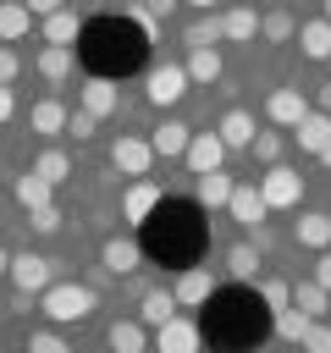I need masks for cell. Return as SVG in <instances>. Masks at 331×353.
Instances as JSON below:
<instances>
[{
  "mask_svg": "<svg viewBox=\"0 0 331 353\" xmlns=\"http://www.w3.org/2000/svg\"><path fill=\"white\" fill-rule=\"evenodd\" d=\"M177 6H182V0H143V11H149V17H166V11H177Z\"/></svg>",
  "mask_w": 331,
  "mask_h": 353,
  "instance_id": "obj_45",
  "label": "cell"
},
{
  "mask_svg": "<svg viewBox=\"0 0 331 353\" xmlns=\"http://www.w3.org/2000/svg\"><path fill=\"white\" fill-rule=\"evenodd\" d=\"M33 72H39L44 83H66V77H72V44H44V50L33 55Z\"/></svg>",
  "mask_w": 331,
  "mask_h": 353,
  "instance_id": "obj_19",
  "label": "cell"
},
{
  "mask_svg": "<svg viewBox=\"0 0 331 353\" xmlns=\"http://www.w3.org/2000/svg\"><path fill=\"white\" fill-rule=\"evenodd\" d=\"M325 22H331V0H325Z\"/></svg>",
  "mask_w": 331,
  "mask_h": 353,
  "instance_id": "obj_50",
  "label": "cell"
},
{
  "mask_svg": "<svg viewBox=\"0 0 331 353\" xmlns=\"http://www.w3.org/2000/svg\"><path fill=\"white\" fill-rule=\"evenodd\" d=\"M28 353H72L61 331H28Z\"/></svg>",
  "mask_w": 331,
  "mask_h": 353,
  "instance_id": "obj_39",
  "label": "cell"
},
{
  "mask_svg": "<svg viewBox=\"0 0 331 353\" xmlns=\"http://www.w3.org/2000/svg\"><path fill=\"white\" fill-rule=\"evenodd\" d=\"M77 110H88V116H110V110H121V94H116V83H105V77H88V83L77 88Z\"/></svg>",
  "mask_w": 331,
  "mask_h": 353,
  "instance_id": "obj_15",
  "label": "cell"
},
{
  "mask_svg": "<svg viewBox=\"0 0 331 353\" xmlns=\"http://www.w3.org/2000/svg\"><path fill=\"white\" fill-rule=\"evenodd\" d=\"M298 50L309 55V61H331V22L320 17V22H303L298 28Z\"/></svg>",
  "mask_w": 331,
  "mask_h": 353,
  "instance_id": "obj_26",
  "label": "cell"
},
{
  "mask_svg": "<svg viewBox=\"0 0 331 353\" xmlns=\"http://www.w3.org/2000/svg\"><path fill=\"white\" fill-rule=\"evenodd\" d=\"M182 160H188V171H193V176H204V171H221V160H226V143H221L215 132H193Z\"/></svg>",
  "mask_w": 331,
  "mask_h": 353,
  "instance_id": "obj_10",
  "label": "cell"
},
{
  "mask_svg": "<svg viewBox=\"0 0 331 353\" xmlns=\"http://www.w3.org/2000/svg\"><path fill=\"white\" fill-rule=\"evenodd\" d=\"M259 298H265V309H270V314H276V309H287V303H292V287H287V281H276V276H270V281H259Z\"/></svg>",
  "mask_w": 331,
  "mask_h": 353,
  "instance_id": "obj_37",
  "label": "cell"
},
{
  "mask_svg": "<svg viewBox=\"0 0 331 353\" xmlns=\"http://www.w3.org/2000/svg\"><path fill=\"white\" fill-rule=\"evenodd\" d=\"M309 110H314V105H309V94H303V88H292V83H281V88H270V94H265V121H270V127H298Z\"/></svg>",
  "mask_w": 331,
  "mask_h": 353,
  "instance_id": "obj_4",
  "label": "cell"
},
{
  "mask_svg": "<svg viewBox=\"0 0 331 353\" xmlns=\"http://www.w3.org/2000/svg\"><path fill=\"white\" fill-rule=\"evenodd\" d=\"M309 325H314V320H309V314H303L298 303L276 309V336H281V342H303V331H309Z\"/></svg>",
  "mask_w": 331,
  "mask_h": 353,
  "instance_id": "obj_32",
  "label": "cell"
},
{
  "mask_svg": "<svg viewBox=\"0 0 331 353\" xmlns=\"http://www.w3.org/2000/svg\"><path fill=\"white\" fill-rule=\"evenodd\" d=\"M232 176L226 171H204V176H193V199L204 204V210H226V199H232Z\"/></svg>",
  "mask_w": 331,
  "mask_h": 353,
  "instance_id": "obj_21",
  "label": "cell"
},
{
  "mask_svg": "<svg viewBox=\"0 0 331 353\" xmlns=\"http://www.w3.org/2000/svg\"><path fill=\"white\" fill-rule=\"evenodd\" d=\"M110 165L121 171V176H149V165H154V149H149V138H138V132H121L116 143H110Z\"/></svg>",
  "mask_w": 331,
  "mask_h": 353,
  "instance_id": "obj_5",
  "label": "cell"
},
{
  "mask_svg": "<svg viewBox=\"0 0 331 353\" xmlns=\"http://www.w3.org/2000/svg\"><path fill=\"white\" fill-rule=\"evenodd\" d=\"M94 127H99V116H88V110H72V121H66V132H77V143H88Z\"/></svg>",
  "mask_w": 331,
  "mask_h": 353,
  "instance_id": "obj_41",
  "label": "cell"
},
{
  "mask_svg": "<svg viewBox=\"0 0 331 353\" xmlns=\"http://www.w3.org/2000/svg\"><path fill=\"white\" fill-rule=\"evenodd\" d=\"M188 138H193V127L171 116V121H160V127L149 132V149H154V160H182V154H188Z\"/></svg>",
  "mask_w": 331,
  "mask_h": 353,
  "instance_id": "obj_9",
  "label": "cell"
},
{
  "mask_svg": "<svg viewBox=\"0 0 331 353\" xmlns=\"http://www.w3.org/2000/svg\"><path fill=\"white\" fill-rule=\"evenodd\" d=\"M221 39L226 44H254L259 39V11L254 6H226L221 11Z\"/></svg>",
  "mask_w": 331,
  "mask_h": 353,
  "instance_id": "obj_12",
  "label": "cell"
},
{
  "mask_svg": "<svg viewBox=\"0 0 331 353\" xmlns=\"http://www.w3.org/2000/svg\"><path fill=\"white\" fill-rule=\"evenodd\" d=\"M320 160H325V165H331V143H325V149H320Z\"/></svg>",
  "mask_w": 331,
  "mask_h": 353,
  "instance_id": "obj_49",
  "label": "cell"
},
{
  "mask_svg": "<svg viewBox=\"0 0 331 353\" xmlns=\"http://www.w3.org/2000/svg\"><path fill=\"white\" fill-rule=\"evenodd\" d=\"M6 270H11V254H6V248H0V276H6Z\"/></svg>",
  "mask_w": 331,
  "mask_h": 353,
  "instance_id": "obj_48",
  "label": "cell"
},
{
  "mask_svg": "<svg viewBox=\"0 0 331 353\" xmlns=\"http://www.w3.org/2000/svg\"><path fill=\"white\" fill-rule=\"evenodd\" d=\"M314 281L331 292V248H320V259H314Z\"/></svg>",
  "mask_w": 331,
  "mask_h": 353,
  "instance_id": "obj_42",
  "label": "cell"
},
{
  "mask_svg": "<svg viewBox=\"0 0 331 353\" xmlns=\"http://www.w3.org/2000/svg\"><path fill=\"white\" fill-rule=\"evenodd\" d=\"M105 342H110V353H149V325H143L138 314H132V320H110Z\"/></svg>",
  "mask_w": 331,
  "mask_h": 353,
  "instance_id": "obj_16",
  "label": "cell"
},
{
  "mask_svg": "<svg viewBox=\"0 0 331 353\" xmlns=\"http://www.w3.org/2000/svg\"><path fill=\"white\" fill-rule=\"evenodd\" d=\"M292 132H298V149H303V154H320V149L331 143V116H325V110H309Z\"/></svg>",
  "mask_w": 331,
  "mask_h": 353,
  "instance_id": "obj_22",
  "label": "cell"
},
{
  "mask_svg": "<svg viewBox=\"0 0 331 353\" xmlns=\"http://www.w3.org/2000/svg\"><path fill=\"white\" fill-rule=\"evenodd\" d=\"M154 204H160V188H154L149 176H138V182L121 193V221H132V226H138V221H149V210H154Z\"/></svg>",
  "mask_w": 331,
  "mask_h": 353,
  "instance_id": "obj_18",
  "label": "cell"
},
{
  "mask_svg": "<svg viewBox=\"0 0 331 353\" xmlns=\"http://www.w3.org/2000/svg\"><path fill=\"white\" fill-rule=\"evenodd\" d=\"M177 309H182V303H177V292H171V287H149V292L138 298V320H143L149 331H160L166 320H177Z\"/></svg>",
  "mask_w": 331,
  "mask_h": 353,
  "instance_id": "obj_13",
  "label": "cell"
},
{
  "mask_svg": "<svg viewBox=\"0 0 331 353\" xmlns=\"http://www.w3.org/2000/svg\"><path fill=\"white\" fill-rule=\"evenodd\" d=\"M28 232H39V237H55V232H61V210H55V204H39V210H28Z\"/></svg>",
  "mask_w": 331,
  "mask_h": 353,
  "instance_id": "obj_36",
  "label": "cell"
},
{
  "mask_svg": "<svg viewBox=\"0 0 331 353\" xmlns=\"http://www.w3.org/2000/svg\"><path fill=\"white\" fill-rule=\"evenodd\" d=\"M182 6H193V11H215V6H226V0H182Z\"/></svg>",
  "mask_w": 331,
  "mask_h": 353,
  "instance_id": "obj_47",
  "label": "cell"
},
{
  "mask_svg": "<svg viewBox=\"0 0 331 353\" xmlns=\"http://www.w3.org/2000/svg\"><path fill=\"white\" fill-rule=\"evenodd\" d=\"M298 243L303 248H331V215L325 210H303L298 215Z\"/></svg>",
  "mask_w": 331,
  "mask_h": 353,
  "instance_id": "obj_25",
  "label": "cell"
},
{
  "mask_svg": "<svg viewBox=\"0 0 331 353\" xmlns=\"http://www.w3.org/2000/svg\"><path fill=\"white\" fill-rule=\"evenodd\" d=\"M298 353H331V325H325V320H314V325L303 331V342H298Z\"/></svg>",
  "mask_w": 331,
  "mask_h": 353,
  "instance_id": "obj_38",
  "label": "cell"
},
{
  "mask_svg": "<svg viewBox=\"0 0 331 353\" xmlns=\"http://www.w3.org/2000/svg\"><path fill=\"white\" fill-rule=\"evenodd\" d=\"M66 121H72V110H66L61 99H39V105L28 110V127H33L39 138H61V132H66Z\"/></svg>",
  "mask_w": 331,
  "mask_h": 353,
  "instance_id": "obj_17",
  "label": "cell"
},
{
  "mask_svg": "<svg viewBox=\"0 0 331 353\" xmlns=\"http://www.w3.org/2000/svg\"><path fill=\"white\" fill-rule=\"evenodd\" d=\"M33 176H44L50 188L66 182V176H72V154H66V149H44V154L33 160Z\"/></svg>",
  "mask_w": 331,
  "mask_h": 353,
  "instance_id": "obj_30",
  "label": "cell"
},
{
  "mask_svg": "<svg viewBox=\"0 0 331 353\" xmlns=\"http://www.w3.org/2000/svg\"><path fill=\"white\" fill-rule=\"evenodd\" d=\"M254 132H259V127H254V116H248V110H226V116L215 121V138H221L226 149H248V143H254Z\"/></svg>",
  "mask_w": 331,
  "mask_h": 353,
  "instance_id": "obj_20",
  "label": "cell"
},
{
  "mask_svg": "<svg viewBox=\"0 0 331 353\" xmlns=\"http://www.w3.org/2000/svg\"><path fill=\"white\" fill-rule=\"evenodd\" d=\"M11 116H17V94L0 83V121H11Z\"/></svg>",
  "mask_w": 331,
  "mask_h": 353,
  "instance_id": "obj_44",
  "label": "cell"
},
{
  "mask_svg": "<svg viewBox=\"0 0 331 353\" xmlns=\"http://www.w3.org/2000/svg\"><path fill=\"white\" fill-rule=\"evenodd\" d=\"M259 265H265V259H259L254 243H232V248H226V276H232V281H259Z\"/></svg>",
  "mask_w": 331,
  "mask_h": 353,
  "instance_id": "obj_23",
  "label": "cell"
},
{
  "mask_svg": "<svg viewBox=\"0 0 331 353\" xmlns=\"http://www.w3.org/2000/svg\"><path fill=\"white\" fill-rule=\"evenodd\" d=\"M28 28H33V11H28L22 0H0V44L28 39Z\"/></svg>",
  "mask_w": 331,
  "mask_h": 353,
  "instance_id": "obj_24",
  "label": "cell"
},
{
  "mask_svg": "<svg viewBox=\"0 0 331 353\" xmlns=\"http://www.w3.org/2000/svg\"><path fill=\"white\" fill-rule=\"evenodd\" d=\"M50 193H55V188H50L44 176H33V171H22V176H17V204H22V210H39V204H55Z\"/></svg>",
  "mask_w": 331,
  "mask_h": 353,
  "instance_id": "obj_31",
  "label": "cell"
},
{
  "mask_svg": "<svg viewBox=\"0 0 331 353\" xmlns=\"http://www.w3.org/2000/svg\"><path fill=\"white\" fill-rule=\"evenodd\" d=\"M292 303H298V309H303L309 320H320V314L331 309V292H325V287H320V281L309 276V281H298V287H292Z\"/></svg>",
  "mask_w": 331,
  "mask_h": 353,
  "instance_id": "obj_28",
  "label": "cell"
},
{
  "mask_svg": "<svg viewBox=\"0 0 331 353\" xmlns=\"http://www.w3.org/2000/svg\"><path fill=\"white\" fill-rule=\"evenodd\" d=\"M259 199H265V210H298V199H303V176H298L292 165H265V176H259Z\"/></svg>",
  "mask_w": 331,
  "mask_h": 353,
  "instance_id": "obj_3",
  "label": "cell"
},
{
  "mask_svg": "<svg viewBox=\"0 0 331 353\" xmlns=\"http://www.w3.org/2000/svg\"><path fill=\"white\" fill-rule=\"evenodd\" d=\"M99 265H105L110 276H132V270L143 265V248H138V237H105V248H99Z\"/></svg>",
  "mask_w": 331,
  "mask_h": 353,
  "instance_id": "obj_11",
  "label": "cell"
},
{
  "mask_svg": "<svg viewBox=\"0 0 331 353\" xmlns=\"http://www.w3.org/2000/svg\"><path fill=\"white\" fill-rule=\"evenodd\" d=\"M154 353H199V325L193 320H166L160 331H154Z\"/></svg>",
  "mask_w": 331,
  "mask_h": 353,
  "instance_id": "obj_14",
  "label": "cell"
},
{
  "mask_svg": "<svg viewBox=\"0 0 331 353\" xmlns=\"http://www.w3.org/2000/svg\"><path fill=\"white\" fill-rule=\"evenodd\" d=\"M17 77H22V55H17V50H11V44H0V83H6V88H11V83H17Z\"/></svg>",
  "mask_w": 331,
  "mask_h": 353,
  "instance_id": "obj_40",
  "label": "cell"
},
{
  "mask_svg": "<svg viewBox=\"0 0 331 353\" xmlns=\"http://www.w3.org/2000/svg\"><path fill=\"white\" fill-rule=\"evenodd\" d=\"M94 303H99V292H94L88 281H50V287L39 292V309H44L50 325H77V320L94 314Z\"/></svg>",
  "mask_w": 331,
  "mask_h": 353,
  "instance_id": "obj_1",
  "label": "cell"
},
{
  "mask_svg": "<svg viewBox=\"0 0 331 353\" xmlns=\"http://www.w3.org/2000/svg\"><path fill=\"white\" fill-rule=\"evenodd\" d=\"M22 6H28V11H33V17H55V11H66V6H61V0H22Z\"/></svg>",
  "mask_w": 331,
  "mask_h": 353,
  "instance_id": "obj_43",
  "label": "cell"
},
{
  "mask_svg": "<svg viewBox=\"0 0 331 353\" xmlns=\"http://www.w3.org/2000/svg\"><path fill=\"white\" fill-rule=\"evenodd\" d=\"M188 83H221V50H188Z\"/></svg>",
  "mask_w": 331,
  "mask_h": 353,
  "instance_id": "obj_29",
  "label": "cell"
},
{
  "mask_svg": "<svg viewBox=\"0 0 331 353\" xmlns=\"http://www.w3.org/2000/svg\"><path fill=\"white\" fill-rule=\"evenodd\" d=\"M226 215H232L237 226H248V232H259L270 210H265V199H259V188H254V182H237V188H232V199H226Z\"/></svg>",
  "mask_w": 331,
  "mask_h": 353,
  "instance_id": "obj_7",
  "label": "cell"
},
{
  "mask_svg": "<svg viewBox=\"0 0 331 353\" xmlns=\"http://www.w3.org/2000/svg\"><path fill=\"white\" fill-rule=\"evenodd\" d=\"M259 39H265V44H287V39H298L292 11H281V6H276V11H265V17H259Z\"/></svg>",
  "mask_w": 331,
  "mask_h": 353,
  "instance_id": "obj_27",
  "label": "cell"
},
{
  "mask_svg": "<svg viewBox=\"0 0 331 353\" xmlns=\"http://www.w3.org/2000/svg\"><path fill=\"white\" fill-rule=\"evenodd\" d=\"M248 154H254V165H281V132H254Z\"/></svg>",
  "mask_w": 331,
  "mask_h": 353,
  "instance_id": "obj_35",
  "label": "cell"
},
{
  "mask_svg": "<svg viewBox=\"0 0 331 353\" xmlns=\"http://www.w3.org/2000/svg\"><path fill=\"white\" fill-rule=\"evenodd\" d=\"M215 44H221V17L204 11V17L188 28V50H215Z\"/></svg>",
  "mask_w": 331,
  "mask_h": 353,
  "instance_id": "obj_33",
  "label": "cell"
},
{
  "mask_svg": "<svg viewBox=\"0 0 331 353\" xmlns=\"http://www.w3.org/2000/svg\"><path fill=\"white\" fill-rule=\"evenodd\" d=\"M72 39H77V11L44 17V44H72Z\"/></svg>",
  "mask_w": 331,
  "mask_h": 353,
  "instance_id": "obj_34",
  "label": "cell"
},
{
  "mask_svg": "<svg viewBox=\"0 0 331 353\" xmlns=\"http://www.w3.org/2000/svg\"><path fill=\"white\" fill-rule=\"evenodd\" d=\"M314 110H325V116H331V83H320V94H314Z\"/></svg>",
  "mask_w": 331,
  "mask_h": 353,
  "instance_id": "obj_46",
  "label": "cell"
},
{
  "mask_svg": "<svg viewBox=\"0 0 331 353\" xmlns=\"http://www.w3.org/2000/svg\"><path fill=\"white\" fill-rule=\"evenodd\" d=\"M6 276H11V287H17V292H44V287L55 281V265H50L44 254H33V248H28V254H11V270H6Z\"/></svg>",
  "mask_w": 331,
  "mask_h": 353,
  "instance_id": "obj_6",
  "label": "cell"
},
{
  "mask_svg": "<svg viewBox=\"0 0 331 353\" xmlns=\"http://www.w3.org/2000/svg\"><path fill=\"white\" fill-rule=\"evenodd\" d=\"M182 94H188V66H177V61L149 66V77H143V99H149L154 110H171Z\"/></svg>",
  "mask_w": 331,
  "mask_h": 353,
  "instance_id": "obj_2",
  "label": "cell"
},
{
  "mask_svg": "<svg viewBox=\"0 0 331 353\" xmlns=\"http://www.w3.org/2000/svg\"><path fill=\"white\" fill-rule=\"evenodd\" d=\"M270 6H281V0H270Z\"/></svg>",
  "mask_w": 331,
  "mask_h": 353,
  "instance_id": "obj_51",
  "label": "cell"
},
{
  "mask_svg": "<svg viewBox=\"0 0 331 353\" xmlns=\"http://www.w3.org/2000/svg\"><path fill=\"white\" fill-rule=\"evenodd\" d=\"M171 292H177V303H182V309H204V303H210V292H215V276H210L204 265H188V270L171 281Z\"/></svg>",
  "mask_w": 331,
  "mask_h": 353,
  "instance_id": "obj_8",
  "label": "cell"
}]
</instances>
